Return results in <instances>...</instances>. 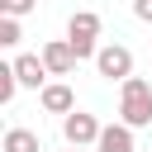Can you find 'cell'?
<instances>
[{"label": "cell", "mask_w": 152, "mask_h": 152, "mask_svg": "<svg viewBox=\"0 0 152 152\" xmlns=\"http://www.w3.org/2000/svg\"><path fill=\"white\" fill-rule=\"evenodd\" d=\"M119 124H128V128H147L152 124V86L142 76H128L119 86Z\"/></svg>", "instance_id": "obj_1"}, {"label": "cell", "mask_w": 152, "mask_h": 152, "mask_svg": "<svg viewBox=\"0 0 152 152\" xmlns=\"http://www.w3.org/2000/svg\"><path fill=\"white\" fill-rule=\"evenodd\" d=\"M100 14L95 10H76L71 19H66V43H71V52H76V62H86V57H100Z\"/></svg>", "instance_id": "obj_2"}, {"label": "cell", "mask_w": 152, "mask_h": 152, "mask_svg": "<svg viewBox=\"0 0 152 152\" xmlns=\"http://www.w3.org/2000/svg\"><path fill=\"white\" fill-rule=\"evenodd\" d=\"M100 133H104V124H100L95 114H86V109H71V114L62 119V138H66L71 147H95Z\"/></svg>", "instance_id": "obj_3"}, {"label": "cell", "mask_w": 152, "mask_h": 152, "mask_svg": "<svg viewBox=\"0 0 152 152\" xmlns=\"http://www.w3.org/2000/svg\"><path fill=\"white\" fill-rule=\"evenodd\" d=\"M95 71H100L104 81H119V86H124V81L133 76V52H128L124 43H104L100 57H95Z\"/></svg>", "instance_id": "obj_4"}, {"label": "cell", "mask_w": 152, "mask_h": 152, "mask_svg": "<svg viewBox=\"0 0 152 152\" xmlns=\"http://www.w3.org/2000/svg\"><path fill=\"white\" fill-rule=\"evenodd\" d=\"M43 66H48V76H71V66H76V52H71V43L66 38H52V43H43Z\"/></svg>", "instance_id": "obj_5"}, {"label": "cell", "mask_w": 152, "mask_h": 152, "mask_svg": "<svg viewBox=\"0 0 152 152\" xmlns=\"http://www.w3.org/2000/svg\"><path fill=\"white\" fill-rule=\"evenodd\" d=\"M38 100H43V109H48V114H62V119L76 109V95H71V86H66V81H48Z\"/></svg>", "instance_id": "obj_6"}, {"label": "cell", "mask_w": 152, "mask_h": 152, "mask_svg": "<svg viewBox=\"0 0 152 152\" xmlns=\"http://www.w3.org/2000/svg\"><path fill=\"white\" fill-rule=\"evenodd\" d=\"M10 66H14L19 86H33V90H38V86L48 81V66H43V57H38V52H19V57H14Z\"/></svg>", "instance_id": "obj_7"}, {"label": "cell", "mask_w": 152, "mask_h": 152, "mask_svg": "<svg viewBox=\"0 0 152 152\" xmlns=\"http://www.w3.org/2000/svg\"><path fill=\"white\" fill-rule=\"evenodd\" d=\"M95 152H133V128H128V124H104Z\"/></svg>", "instance_id": "obj_8"}, {"label": "cell", "mask_w": 152, "mask_h": 152, "mask_svg": "<svg viewBox=\"0 0 152 152\" xmlns=\"http://www.w3.org/2000/svg\"><path fill=\"white\" fill-rule=\"evenodd\" d=\"M0 147H5V152H43V142H38V133H33V128H10Z\"/></svg>", "instance_id": "obj_9"}, {"label": "cell", "mask_w": 152, "mask_h": 152, "mask_svg": "<svg viewBox=\"0 0 152 152\" xmlns=\"http://www.w3.org/2000/svg\"><path fill=\"white\" fill-rule=\"evenodd\" d=\"M14 90H19L14 66H0V104H10V100H14Z\"/></svg>", "instance_id": "obj_10"}, {"label": "cell", "mask_w": 152, "mask_h": 152, "mask_svg": "<svg viewBox=\"0 0 152 152\" xmlns=\"http://www.w3.org/2000/svg\"><path fill=\"white\" fill-rule=\"evenodd\" d=\"M19 38H24V33H19V19H10V14H0V43H5V48H14Z\"/></svg>", "instance_id": "obj_11"}, {"label": "cell", "mask_w": 152, "mask_h": 152, "mask_svg": "<svg viewBox=\"0 0 152 152\" xmlns=\"http://www.w3.org/2000/svg\"><path fill=\"white\" fill-rule=\"evenodd\" d=\"M33 10H38V0H0V14H10V19L33 14Z\"/></svg>", "instance_id": "obj_12"}, {"label": "cell", "mask_w": 152, "mask_h": 152, "mask_svg": "<svg viewBox=\"0 0 152 152\" xmlns=\"http://www.w3.org/2000/svg\"><path fill=\"white\" fill-rule=\"evenodd\" d=\"M133 14H138L142 24H152V0H133Z\"/></svg>", "instance_id": "obj_13"}, {"label": "cell", "mask_w": 152, "mask_h": 152, "mask_svg": "<svg viewBox=\"0 0 152 152\" xmlns=\"http://www.w3.org/2000/svg\"><path fill=\"white\" fill-rule=\"evenodd\" d=\"M71 152H86V147H71Z\"/></svg>", "instance_id": "obj_14"}]
</instances>
